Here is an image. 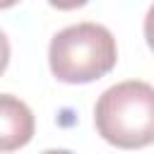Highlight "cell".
Masks as SVG:
<instances>
[{
    "label": "cell",
    "instance_id": "6da1fadb",
    "mask_svg": "<svg viewBox=\"0 0 154 154\" xmlns=\"http://www.w3.org/2000/svg\"><path fill=\"white\" fill-rule=\"evenodd\" d=\"M96 132L118 149H140L154 142V87L128 79L108 87L94 106Z\"/></svg>",
    "mask_w": 154,
    "mask_h": 154
},
{
    "label": "cell",
    "instance_id": "8992f818",
    "mask_svg": "<svg viewBox=\"0 0 154 154\" xmlns=\"http://www.w3.org/2000/svg\"><path fill=\"white\" fill-rule=\"evenodd\" d=\"M43 154H72L70 149H46Z\"/></svg>",
    "mask_w": 154,
    "mask_h": 154
},
{
    "label": "cell",
    "instance_id": "3957f363",
    "mask_svg": "<svg viewBox=\"0 0 154 154\" xmlns=\"http://www.w3.org/2000/svg\"><path fill=\"white\" fill-rule=\"evenodd\" d=\"M34 128L31 108L12 94H0V152H14L29 144Z\"/></svg>",
    "mask_w": 154,
    "mask_h": 154
},
{
    "label": "cell",
    "instance_id": "5b68a950",
    "mask_svg": "<svg viewBox=\"0 0 154 154\" xmlns=\"http://www.w3.org/2000/svg\"><path fill=\"white\" fill-rule=\"evenodd\" d=\"M7 63H10V41H7V36H5V31L0 29V75L5 72Z\"/></svg>",
    "mask_w": 154,
    "mask_h": 154
},
{
    "label": "cell",
    "instance_id": "7a4b0ae2",
    "mask_svg": "<svg viewBox=\"0 0 154 154\" xmlns=\"http://www.w3.org/2000/svg\"><path fill=\"white\" fill-rule=\"evenodd\" d=\"M118 46L113 34L94 22L60 29L48 46L51 72L65 84H89L116 67Z\"/></svg>",
    "mask_w": 154,
    "mask_h": 154
},
{
    "label": "cell",
    "instance_id": "277c9868",
    "mask_svg": "<svg viewBox=\"0 0 154 154\" xmlns=\"http://www.w3.org/2000/svg\"><path fill=\"white\" fill-rule=\"evenodd\" d=\"M144 38H147V46L154 51V5L147 10V17H144Z\"/></svg>",
    "mask_w": 154,
    "mask_h": 154
}]
</instances>
